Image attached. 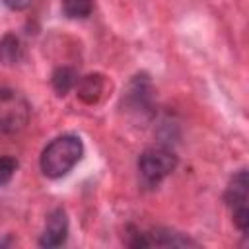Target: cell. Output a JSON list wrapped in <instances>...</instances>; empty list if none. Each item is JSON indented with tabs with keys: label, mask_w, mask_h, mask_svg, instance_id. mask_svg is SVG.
Returning <instances> with one entry per match:
<instances>
[{
	"label": "cell",
	"mask_w": 249,
	"mask_h": 249,
	"mask_svg": "<svg viewBox=\"0 0 249 249\" xmlns=\"http://www.w3.org/2000/svg\"><path fill=\"white\" fill-rule=\"evenodd\" d=\"M93 2L91 0H62V12L72 19H84L91 14Z\"/></svg>",
	"instance_id": "8fae6325"
},
{
	"label": "cell",
	"mask_w": 249,
	"mask_h": 249,
	"mask_svg": "<svg viewBox=\"0 0 249 249\" xmlns=\"http://www.w3.org/2000/svg\"><path fill=\"white\" fill-rule=\"evenodd\" d=\"M68 237V218L62 208H54L45 222V230L39 237L41 247H60Z\"/></svg>",
	"instance_id": "8992f818"
},
{
	"label": "cell",
	"mask_w": 249,
	"mask_h": 249,
	"mask_svg": "<svg viewBox=\"0 0 249 249\" xmlns=\"http://www.w3.org/2000/svg\"><path fill=\"white\" fill-rule=\"evenodd\" d=\"M134 237L128 239L126 243L130 247H187V245H196V241H193L191 237L173 231V230H152V231H140V233H132Z\"/></svg>",
	"instance_id": "5b68a950"
},
{
	"label": "cell",
	"mask_w": 249,
	"mask_h": 249,
	"mask_svg": "<svg viewBox=\"0 0 249 249\" xmlns=\"http://www.w3.org/2000/svg\"><path fill=\"white\" fill-rule=\"evenodd\" d=\"M76 95L80 97V101H84L86 105H93L101 99L103 89H105V78L97 72L93 74H86L82 78H78L76 82Z\"/></svg>",
	"instance_id": "52a82bcc"
},
{
	"label": "cell",
	"mask_w": 249,
	"mask_h": 249,
	"mask_svg": "<svg viewBox=\"0 0 249 249\" xmlns=\"http://www.w3.org/2000/svg\"><path fill=\"white\" fill-rule=\"evenodd\" d=\"M82 154H84V144L80 136L76 134L56 136L41 152V158H39L41 171L49 179H60L80 161Z\"/></svg>",
	"instance_id": "6da1fadb"
},
{
	"label": "cell",
	"mask_w": 249,
	"mask_h": 249,
	"mask_svg": "<svg viewBox=\"0 0 249 249\" xmlns=\"http://www.w3.org/2000/svg\"><path fill=\"white\" fill-rule=\"evenodd\" d=\"M136 167H138L142 181L154 187L161 183L167 175H171V171L177 167V156L169 148H163V146L148 148L140 154Z\"/></svg>",
	"instance_id": "7a4b0ae2"
},
{
	"label": "cell",
	"mask_w": 249,
	"mask_h": 249,
	"mask_svg": "<svg viewBox=\"0 0 249 249\" xmlns=\"http://www.w3.org/2000/svg\"><path fill=\"white\" fill-rule=\"evenodd\" d=\"M226 204L231 210V218L235 228L241 233H247V226H249V177H247V169H239L237 173H233V177L230 179V185L226 189Z\"/></svg>",
	"instance_id": "277c9868"
},
{
	"label": "cell",
	"mask_w": 249,
	"mask_h": 249,
	"mask_svg": "<svg viewBox=\"0 0 249 249\" xmlns=\"http://www.w3.org/2000/svg\"><path fill=\"white\" fill-rule=\"evenodd\" d=\"M76 82H78V76H76L74 68H70V66H58L51 76V84H53L56 95H62V97L76 86Z\"/></svg>",
	"instance_id": "9c48e42d"
},
{
	"label": "cell",
	"mask_w": 249,
	"mask_h": 249,
	"mask_svg": "<svg viewBox=\"0 0 249 249\" xmlns=\"http://www.w3.org/2000/svg\"><path fill=\"white\" fill-rule=\"evenodd\" d=\"M29 103L27 99L12 89L0 88V130L6 134L19 132L29 121Z\"/></svg>",
	"instance_id": "3957f363"
},
{
	"label": "cell",
	"mask_w": 249,
	"mask_h": 249,
	"mask_svg": "<svg viewBox=\"0 0 249 249\" xmlns=\"http://www.w3.org/2000/svg\"><path fill=\"white\" fill-rule=\"evenodd\" d=\"M21 56V43L14 33H6L0 39V62L16 64Z\"/></svg>",
	"instance_id": "30bf717a"
},
{
	"label": "cell",
	"mask_w": 249,
	"mask_h": 249,
	"mask_svg": "<svg viewBox=\"0 0 249 249\" xmlns=\"http://www.w3.org/2000/svg\"><path fill=\"white\" fill-rule=\"evenodd\" d=\"M4 4L10 8V10H16V12H21L25 8H29L31 0H4Z\"/></svg>",
	"instance_id": "4fadbf2b"
},
{
	"label": "cell",
	"mask_w": 249,
	"mask_h": 249,
	"mask_svg": "<svg viewBox=\"0 0 249 249\" xmlns=\"http://www.w3.org/2000/svg\"><path fill=\"white\" fill-rule=\"evenodd\" d=\"M126 101L136 111H146L152 105V86L146 74H138L132 78L126 89Z\"/></svg>",
	"instance_id": "ba28073f"
},
{
	"label": "cell",
	"mask_w": 249,
	"mask_h": 249,
	"mask_svg": "<svg viewBox=\"0 0 249 249\" xmlns=\"http://www.w3.org/2000/svg\"><path fill=\"white\" fill-rule=\"evenodd\" d=\"M16 167H18V161L14 158H10V156L0 158V187L12 179V175L16 173Z\"/></svg>",
	"instance_id": "7c38bea8"
}]
</instances>
